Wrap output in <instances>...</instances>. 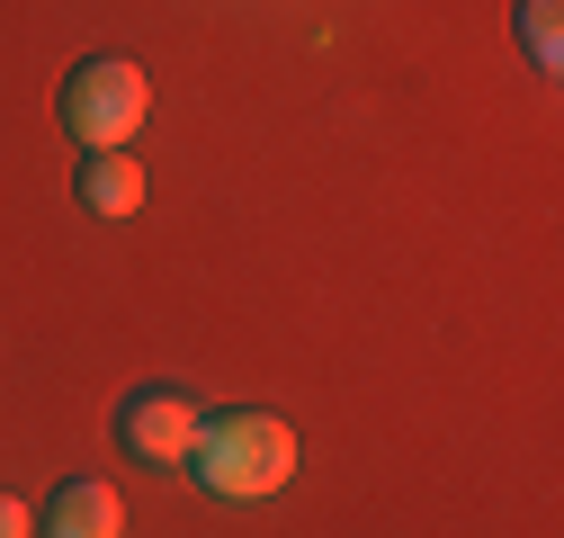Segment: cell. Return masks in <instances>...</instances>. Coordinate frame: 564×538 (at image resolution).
Listing matches in <instances>:
<instances>
[{
	"label": "cell",
	"mask_w": 564,
	"mask_h": 538,
	"mask_svg": "<svg viewBox=\"0 0 564 538\" xmlns=\"http://www.w3.org/2000/svg\"><path fill=\"white\" fill-rule=\"evenodd\" d=\"M180 466L216 503H269L278 485H296V431L269 404H225V413H197V440Z\"/></svg>",
	"instance_id": "6da1fadb"
},
{
	"label": "cell",
	"mask_w": 564,
	"mask_h": 538,
	"mask_svg": "<svg viewBox=\"0 0 564 538\" xmlns=\"http://www.w3.org/2000/svg\"><path fill=\"white\" fill-rule=\"evenodd\" d=\"M63 134H73L82 153H126L134 144V126L153 117V82H144V63H126V54H90L63 73Z\"/></svg>",
	"instance_id": "7a4b0ae2"
},
{
	"label": "cell",
	"mask_w": 564,
	"mask_h": 538,
	"mask_svg": "<svg viewBox=\"0 0 564 538\" xmlns=\"http://www.w3.org/2000/svg\"><path fill=\"white\" fill-rule=\"evenodd\" d=\"M197 413H206V404H197L188 386H134V395L117 404V449H126L134 466H180L188 440H197Z\"/></svg>",
	"instance_id": "3957f363"
},
{
	"label": "cell",
	"mask_w": 564,
	"mask_h": 538,
	"mask_svg": "<svg viewBox=\"0 0 564 538\" xmlns=\"http://www.w3.org/2000/svg\"><path fill=\"white\" fill-rule=\"evenodd\" d=\"M36 538H126V503H117V485H99V476L54 485L45 512H36Z\"/></svg>",
	"instance_id": "277c9868"
},
{
	"label": "cell",
	"mask_w": 564,
	"mask_h": 538,
	"mask_svg": "<svg viewBox=\"0 0 564 538\" xmlns=\"http://www.w3.org/2000/svg\"><path fill=\"white\" fill-rule=\"evenodd\" d=\"M73 197L90 216H134V207H144V162H134V153H82Z\"/></svg>",
	"instance_id": "5b68a950"
},
{
	"label": "cell",
	"mask_w": 564,
	"mask_h": 538,
	"mask_svg": "<svg viewBox=\"0 0 564 538\" xmlns=\"http://www.w3.org/2000/svg\"><path fill=\"white\" fill-rule=\"evenodd\" d=\"M520 45L538 73H555L564 63V0H520Z\"/></svg>",
	"instance_id": "8992f818"
},
{
	"label": "cell",
	"mask_w": 564,
	"mask_h": 538,
	"mask_svg": "<svg viewBox=\"0 0 564 538\" xmlns=\"http://www.w3.org/2000/svg\"><path fill=\"white\" fill-rule=\"evenodd\" d=\"M0 538H36V512L19 494H0Z\"/></svg>",
	"instance_id": "52a82bcc"
}]
</instances>
